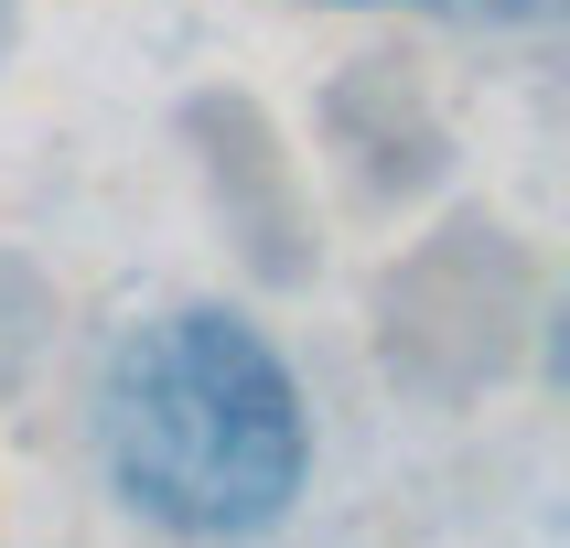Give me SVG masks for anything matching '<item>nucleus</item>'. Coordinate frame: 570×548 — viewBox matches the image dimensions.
Masks as SVG:
<instances>
[{
    "instance_id": "1",
    "label": "nucleus",
    "mask_w": 570,
    "mask_h": 548,
    "mask_svg": "<svg viewBox=\"0 0 570 548\" xmlns=\"http://www.w3.org/2000/svg\"><path fill=\"white\" fill-rule=\"evenodd\" d=\"M97 462L173 538H269L313 474V409L237 312H161L97 377Z\"/></svg>"
}]
</instances>
